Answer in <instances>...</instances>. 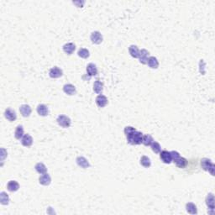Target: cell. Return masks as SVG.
I'll return each instance as SVG.
<instances>
[{
  "label": "cell",
  "mask_w": 215,
  "mask_h": 215,
  "mask_svg": "<svg viewBox=\"0 0 215 215\" xmlns=\"http://www.w3.org/2000/svg\"><path fill=\"white\" fill-rule=\"evenodd\" d=\"M154 142V139L152 138V136L150 135H143V139H142V143L145 145L146 146H151V144Z\"/></svg>",
  "instance_id": "obj_27"
},
{
  "label": "cell",
  "mask_w": 215,
  "mask_h": 215,
  "mask_svg": "<svg viewBox=\"0 0 215 215\" xmlns=\"http://www.w3.org/2000/svg\"><path fill=\"white\" fill-rule=\"evenodd\" d=\"M77 55H79L80 57H82V58H88V57H89V51H88V49H85V48H81L80 50L78 51V52H77Z\"/></svg>",
  "instance_id": "obj_29"
},
{
  "label": "cell",
  "mask_w": 215,
  "mask_h": 215,
  "mask_svg": "<svg viewBox=\"0 0 215 215\" xmlns=\"http://www.w3.org/2000/svg\"><path fill=\"white\" fill-rule=\"evenodd\" d=\"M4 116H5V118L7 119L8 120L11 121V122L15 121V119H16V118H17L16 113H15V111L12 109H10V108H8V109H7L5 110V112H4Z\"/></svg>",
  "instance_id": "obj_9"
},
{
  "label": "cell",
  "mask_w": 215,
  "mask_h": 215,
  "mask_svg": "<svg viewBox=\"0 0 215 215\" xmlns=\"http://www.w3.org/2000/svg\"><path fill=\"white\" fill-rule=\"evenodd\" d=\"M102 89H103V84L101 81L97 80L93 84V90L96 93H102Z\"/></svg>",
  "instance_id": "obj_22"
},
{
  "label": "cell",
  "mask_w": 215,
  "mask_h": 215,
  "mask_svg": "<svg viewBox=\"0 0 215 215\" xmlns=\"http://www.w3.org/2000/svg\"><path fill=\"white\" fill-rule=\"evenodd\" d=\"M129 54L131 55L132 57L134 58H139V50L136 45H132L129 47Z\"/></svg>",
  "instance_id": "obj_21"
},
{
  "label": "cell",
  "mask_w": 215,
  "mask_h": 215,
  "mask_svg": "<svg viewBox=\"0 0 215 215\" xmlns=\"http://www.w3.org/2000/svg\"><path fill=\"white\" fill-rule=\"evenodd\" d=\"M160 160H162L166 164H170L171 162V152L167 151V150H162L160 152Z\"/></svg>",
  "instance_id": "obj_5"
},
{
  "label": "cell",
  "mask_w": 215,
  "mask_h": 215,
  "mask_svg": "<svg viewBox=\"0 0 215 215\" xmlns=\"http://www.w3.org/2000/svg\"><path fill=\"white\" fill-rule=\"evenodd\" d=\"M56 121H57L59 125L63 128L70 127V126H71V124H72V121L70 119L69 117L66 116V115H63V114L59 115Z\"/></svg>",
  "instance_id": "obj_3"
},
{
  "label": "cell",
  "mask_w": 215,
  "mask_h": 215,
  "mask_svg": "<svg viewBox=\"0 0 215 215\" xmlns=\"http://www.w3.org/2000/svg\"><path fill=\"white\" fill-rule=\"evenodd\" d=\"M62 70L60 69L57 66H54L52 67L50 72H49V75L51 78H58V77L62 76Z\"/></svg>",
  "instance_id": "obj_7"
},
{
  "label": "cell",
  "mask_w": 215,
  "mask_h": 215,
  "mask_svg": "<svg viewBox=\"0 0 215 215\" xmlns=\"http://www.w3.org/2000/svg\"><path fill=\"white\" fill-rule=\"evenodd\" d=\"M15 136L17 139H22L24 136V129H23L22 125H18L15 132Z\"/></svg>",
  "instance_id": "obj_26"
},
{
  "label": "cell",
  "mask_w": 215,
  "mask_h": 215,
  "mask_svg": "<svg viewBox=\"0 0 215 215\" xmlns=\"http://www.w3.org/2000/svg\"><path fill=\"white\" fill-rule=\"evenodd\" d=\"M171 159H172V160H173V161H175L176 159H178L179 157L181 156H180V154H179L177 151H175V150L171 151Z\"/></svg>",
  "instance_id": "obj_32"
},
{
  "label": "cell",
  "mask_w": 215,
  "mask_h": 215,
  "mask_svg": "<svg viewBox=\"0 0 215 215\" xmlns=\"http://www.w3.org/2000/svg\"><path fill=\"white\" fill-rule=\"evenodd\" d=\"M147 64L150 68H153V69H156L159 66V62H158L156 57H155V56H149Z\"/></svg>",
  "instance_id": "obj_19"
},
{
  "label": "cell",
  "mask_w": 215,
  "mask_h": 215,
  "mask_svg": "<svg viewBox=\"0 0 215 215\" xmlns=\"http://www.w3.org/2000/svg\"><path fill=\"white\" fill-rule=\"evenodd\" d=\"M87 72L90 76H96L98 74V69H97V66H95L93 63H89L88 66H87Z\"/></svg>",
  "instance_id": "obj_16"
},
{
  "label": "cell",
  "mask_w": 215,
  "mask_h": 215,
  "mask_svg": "<svg viewBox=\"0 0 215 215\" xmlns=\"http://www.w3.org/2000/svg\"><path fill=\"white\" fill-rule=\"evenodd\" d=\"M37 113L40 116H46L49 113L47 106H45V104H39L37 106Z\"/></svg>",
  "instance_id": "obj_18"
},
{
  "label": "cell",
  "mask_w": 215,
  "mask_h": 215,
  "mask_svg": "<svg viewBox=\"0 0 215 215\" xmlns=\"http://www.w3.org/2000/svg\"><path fill=\"white\" fill-rule=\"evenodd\" d=\"M206 204L208 208H210L212 210L214 209V196L213 193L208 194V196L206 197Z\"/></svg>",
  "instance_id": "obj_17"
},
{
  "label": "cell",
  "mask_w": 215,
  "mask_h": 215,
  "mask_svg": "<svg viewBox=\"0 0 215 215\" xmlns=\"http://www.w3.org/2000/svg\"><path fill=\"white\" fill-rule=\"evenodd\" d=\"M96 103L97 105L100 107V108H103L108 104V99L107 97L102 94H99L97 98H96Z\"/></svg>",
  "instance_id": "obj_8"
},
{
  "label": "cell",
  "mask_w": 215,
  "mask_h": 215,
  "mask_svg": "<svg viewBox=\"0 0 215 215\" xmlns=\"http://www.w3.org/2000/svg\"><path fill=\"white\" fill-rule=\"evenodd\" d=\"M21 144L25 147H29L33 144V138L29 134L24 135V136L21 139Z\"/></svg>",
  "instance_id": "obj_11"
},
{
  "label": "cell",
  "mask_w": 215,
  "mask_h": 215,
  "mask_svg": "<svg viewBox=\"0 0 215 215\" xmlns=\"http://www.w3.org/2000/svg\"><path fill=\"white\" fill-rule=\"evenodd\" d=\"M92 42L93 44H101L102 41V34L100 33L99 31H93L91 34V36H90Z\"/></svg>",
  "instance_id": "obj_4"
},
{
  "label": "cell",
  "mask_w": 215,
  "mask_h": 215,
  "mask_svg": "<svg viewBox=\"0 0 215 215\" xmlns=\"http://www.w3.org/2000/svg\"><path fill=\"white\" fill-rule=\"evenodd\" d=\"M19 112L24 117H29L31 113V108L28 104H23L19 108Z\"/></svg>",
  "instance_id": "obj_13"
},
{
  "label": "cell",
  "mask_w": 215,
  "mask_h": 215,
  "mask_svg": "<svg viewBox=\"0 0 215 215\" xmlns=\"http://www.w3.org/2000/svg\"><path fill=\"white\" fill-rule=\"evenodd\" d=\"M63 91L68 95H74L76 93V88L72 84H66L63 87Z\"/></svg>",
  "instance_id": "obj_15"
},
{
  "label": "cell",
  "mask_w": 215,
  "mask_h": 215,
  "mask_svg": "<svg viewBox=\"0 0 215 215\" xmlns=\"http://www.w3.org/2000/svg\"><path fill=\"white\" fill-rule=\"evenodd\" d=\"M151 149L153 150L155 153H160L161 151V147H160V144L156 141H154L152 144H151Z\"/></svg>",
  "instance_id": "obj_31"
},
{
  "label": "cell",
  "mask_w": 215,
  "mask_h": 215,
  "mask_svg": "<svg viewBox=\"0 0 215 215\" xmlns=\"http://www.w3.org/2000/svg\"><path fill=\"white\" fill-rule=\"evenodd\" d=\"M124 134L126 135L129 144L136 146V145H140L142 143L143 134L141 132L137 131L135 128L131 127V126L125 127L124 128Z\"/></svg>",
  "instance_id": "obj_1"
},
{
  "label": "cell",
  "mask_w": 215,
  "mask_h": 215,
  "mask_svg": "<svg viewBox=\"0 0 215 215\" xmlns=\"http://www.w3.org/2000/svg\"><path fill=\"white\" fill-rule=\"evenodd\" d=\"M0 201H1V203L4 204V205H7L8 204L9 202V197L8 196V194L4 192H2L0 193Z\"/></svg>",
  "instance_id": "obj_30"
},
{
  "label": "cell",
  "mask_w": 215,
  "mask_h": 215,
  "mask_svg": "<svg viewBox=\"0 0 215 215\" xmlns=\"http://www.w3.org/2000/svg\"><path fill=\"white\" fill-rule=\"evenodd\" d=\"M201 166L204 171L210 172L212 176H214V165L213 164L211 160L208 158H203L201 160Z\"/></svg>",
  "instance_id": "obj_2"
},
{
  "label": "cell",
  "mask_w": 215,
  "mask_h": 215,
  "mask_svg": "<svg viewBox=\"0 0 215 215\" xmlns=\"http://www.w3.org/2000/svg\"><path fill=\"white\" fill-rule=\"evenodd\" d=\"M76 49V45L73 43H66L63 45V51L67 55H72Z\"/></svg>",
  "instance_id": "obj_14"
},
{
  "label": "cell",
  "mask_w": 215,
  "mask_h": 215,
  "mask_svg": "<svg viewBox=\"0 0 215 215\" xmlns=\"http://www.w3.org/2000/svg\"><path fill=\"white\" fill-rule=\"evenodd\" d=\"M140 164L142 165L144 167L148 168L151 165V161L149 160V158L148 156H143L141 158H140Z\"/></svg>",
  "instance_id": "obj_28"
},
{
  "label": "cell",
  "mask_w": 215,
  "mask_h": 215,
  "mask_svg": "<svg viewBox=\"0 0 215 215\" xmlns=\"http://www.w3.org/2000/svg\"><path fill=\"white\" fill-rule=\"evenodd\" d=\"M7 188L9 192H16L19 188V184L16 181H10L8 183Z\"/></svg>",
  "instance_id": "obj_20"
},
{
  "label": "cell",
  "mask_w": 215,
  "mask_h": 215,
  "mask_svg": "<svg viewBox=\"0 0 215 215\" xmlns=\"http://www.w3.org/2000/svg\"><path fill=\"white\" fill-rule=\"evenodd\" d=\"M39 182L41 185H44V186H48L50 185V183L51 182V178L50 175L48 174L47 172L45 173V174H42L40 176V178H39Z\"/></svg>",
  "instance_id": "obj_10"
},
{
  "label": "cell",
  "mask_w": 215,
  "mask_h": 215,
  "mask_svg": "<svg viewBox=\"0 0 215 215\" xmlns=\"http://www.w3.org/2000/svg\"><path fill=\"white\" fill-rule=\"evenodd\" d=\"M186 211L188 212L189 213H191V214H197V206H196L194 203H186Z\"/></svg>",
  "instance_id": "obj_23"
},
{
  "label": "cell",
  "mask_w": 215,
  "mask_h": 215,
  "mask_svg": "<svg viewBox=\"0 0 215 215\" xmlns=\"http://www.w3.org/2000/svg\"><path fill=\"white\" fill-rule=\"evenodd\" d=\"M149 59V51H146V49H142L139 51V62L142 64H147Z\"/></svg>",
  "instance_id": "obj_6"
},
{
  "label": "cell",
  "mask_w": 215,
  "mask_h": 215,
  "mask_svg": "<svg viewBox=\"0 0 215 215\" xmlns=\"http://www.w3.org/2000/svg\"><path fill=\"white\" fill-rule=\"evenodd\" d=\"M176 165V166H178L179 168H184L187 165V160L186 159H185L184 157H179L178 159L174 161Z\"/></svg>",
  "instance_id": "obj_24"
},
{
  "label": "cell",
  "mask_w": 215,
  "mask_h": 215,
  "mask_svg": "<svg viewBox=\"0 0 215 215\" xmlns=\"http://www.w3.org/2000/svg\"><path fill=\"white\" fill-rule=\"evenodd\" d=\"M76 161H77V165H78L79 166H81L82 168H84V169H86V168L90 166V164H89L88 160L83 156H78L77 158Z\"/></svg>",
  "instance_id": "obj_12"
},
{
  "label": "cell",
  "mask_w": 215,
  "mask_h": 215,
  "mask_svg": "<svg viewBox=\"0 0 215 215\" xmlns=\"http://www.w3.org/2000/svg\"><path fill=\"white\" fill-rule=\"evenodd\" d=\"M35 168L37 172L41 174V175L47 172V168H46V166H45L43 163H40H40H37V164L35 165Z\"/></svg>",
  "instance_id": "obj_25"
}]
</instances>
